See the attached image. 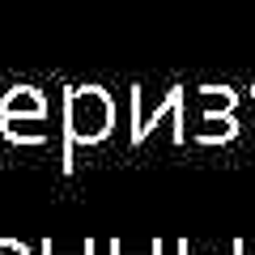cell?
<instances>
[{"instance_id": "cell-3", "label": "cell", "mask_w": 255, "mask_h": 255, "mask_svg": "<svg viewBox=\"0 0 255 255\" xmlns=\"http://www.w3.org/2000/svg\"><path fill=\"white\" fill-rule=\"evenodd\" d=\"M0 115L4 119H38V115H47V98L34 90V85H13V90L4 94Z\"/></svg>"}, {"instance_id": "cell-2", "label": "cell", "mask_w": 255, "mask_h": 255, "mask_svg": "<svg viewBox=\"0 0 255 255\" xmlns=\"http://www.w3.org/2000/svg\"><path fill=\"white\" fill-rule=\"evenodd\" d=\"M166 115H183V85H170L153 111H145V107H140V98L132 94V140H145Z\"/></svg>"}, {"instance_id": "cell-1", "label": "cell", "mask_w": 255, "mask_h": 255, "mask_svg": "<svg viewBox=\"0 0 255 255\" xmlns=\"http://www.w3.org/2000/svg\"><path fill=\"white\" fill-rule=\"evenodd\" d=\"M64 128H68V140L73 145H94L115 128V102L102 85H77L68 90V102H64Z\"/></svg>"}]
</instances>
